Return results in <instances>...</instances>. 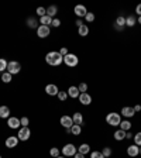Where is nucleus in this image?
Returning <instances> with one entry per match:
<instances>
[{"label": "nucleus", "instance_id": "obj_1", "mask_svg": "<svg viewBox=\"0 0 141 158\" xmlns=\"http://www.w3.org/2000/svg\"><path fill=\"white\" fill-rule=\"evenodd\" d=\"M45 62L51 67H59L64 62V57L59 54V51H51L45 55Z\"/></svg>", "mask_w": 141, "mask_h": 158}, {"label": "nucleus", "instance_id": "obj_2", "mask_svg": "<svg viewBox=\"0 0 141 158\" xmlns=\"http://www.w3.org/2000/svg\"><path fill=\"white\" fill-rule=\"evenodd\" d=\"M106 123H107L109 126H113V127H117V126H120V123H121L120 113H114V111L109 113V115L106 116Z\"/></svg>", "mask_w": 141, "mask_h": 158}, {"label": "nucleus", "instance_id": "obj_3", "mask_svg": "<svg viewBox=\"0 0 141 158\" xmlns=\"http://www.w3.org/2000/svg\"><path fill=\"white\" fill-rule=\"evenodd\" d=\"M64 64L66 65V67H69V68H74V67H76L78 64H79V58L76 57L75 54H68V55H65L64 57Z\"/></svg>", "mask_w": 141, "mask_h": 158}, {"label": "nucleus", "instance_id": "obj_4", "mask_svg": "<svg viewBox=\"0 0 141 158\" xmlns=\"http://www.w3.org/2000/svg\"><path fill=\"white\" fill-rule=\"evenodd\" d=\"M30 137H31V130L28 127H20V128H18L17 138H18L20 141H27Z\"/></svg>", "mask_w": 141, "mask_h": 158}, {"label": "nucleus", "instance_id": "obj_5", "mask_svg": "<svg viewBox=\"0 0 141 158\" xmlns=\"http://www.w3.org/2000/svg\"><path fill=\"white\" fill-rule=\"evenodd\" d=\"M20 71H21L20 62H17V61H10V62H9V65H7V72L10 75H17Z\"/></svg>", "mask_w": 141, "mask_h": 158}, {"label": "nucleus", "instance_id": "obj_6", "mask_svg": "<svg viewBox=\"0 0 141 158\" xmlns=\"http://www.w3.org/2000/svg\"><path fill=\"white\" fill-rule=\"evenodd\" d=\"M76 152H78V148L74 144H65L62 147V155L64 157H74Z\"/></svg>", "mask_w": 141, "mask_h": 158}, {"label": "nucleus", "instance_id": "obj_7", "mask_svg": "<svg viewBox=\"0 0 141 158\" xmlns=\"http://www.w3.org/2000/svg\"><path fill=\"white\" fill-rule=\"evenodd\" d=\"M51 34V28L48 26H38L37 28V35L40 38H47Z\"/></svg>", "mask_w": 141, "mask_h": 158}, {"label": "nucleus", "instance_id": "obj_8", "mask_svg": "<svg viewBox=\"0 0 141 158\" xmlns=\"http://www.w3.org/2000/svg\"><path fill=\"white\" fill-rule=\"evenodd\" d=\"M18 138H17V136H9V137L6 138V141H4V145H6L7 148H14L17 147V144H18Z\"/></svg>", "mask_w": 141, "mask_h": 158}, {"label": "nucleus", "instance_id": "obj_9", "mask_svg": "<svg viewBox=\"0 0 141 158\" xmlns=\"http://www.w3.org/2000/svg\"><path fill=\"white\" fill-rule=\"evenodd\" d=\"M59 123H61V126H62V127H65V128H70L72 126H74V120H72V117H70V116H68V115L62 116V117H61V120H59Z\"/></svg>", "mask_w": 141, "mask_h": 158}, {"label": "nucleus", "instance_id": "obj_10", "mask_svg": "<svg viewBox=\"0 0 141 158\" xmlns=\"http://www.w3.org/2000/svg\"><path fill=\"white\" fill-rule=\"evenodd\" d=\"M7 126L13 130H18L21 127V123H20V119L17 117H9L7 119Z\"/></svg>", "mask_w": 141, "mask_h": 158}, {"label": "nucleus", "instance_id": "obj_11", "mask_svg": "<svg viewBox=\"0 0 141 158\" xmlns=\"http://www.w3.org/2000/svg\"><path fill=\"white\" fill-rule=\"evenodd\" d=\"M58 92H59V89H58V86L55 83H48L45 86V93L50 95V96H57Z\"/></svg>", "mask_w": 141, "mask_h": 158}, {"label": "nucleus", "instance_id": "obj_12", "mask_svg": "<svg viewBox=\"0 0 141 158\" xmlns=\"http://www.w3.org/2000/svg\"><path fill=\"white\" fill-rule=\"evenodd\" d=\"M74 13L76 14L79 18H81V17H85V16H86V14H87V10H86V7H85V6H82V4H78V6H75Z\"/></svg>", "mask_w": 141, "mask_h": 158}, {"label": "nucleus", "instance_id": "obj_13", "mask_svg": "<svg viewBox=\"0 0 141 158\" xmlns=\"http://www.w3.org/2000/svg\"><path fill=\"white\" fill-rule=\"evenodd\" d=\"M78 99H79V102H81L83 106H89V104L92 103V96L89 93H81Z\"/></svg>", "mask_w": 141, "mask_h": 158}, {"label": "nucleus", "instance_id": "obj_14", "mask_svg": "<svg viewBox=\"0 0 141 158\" xmlns=\"http://www.w3.org/2000/svg\"><path fill=\"white\" fill-rule=\"evenodd\" d=\"M120 115L124 116L126 119H131L133 116L135 115V111H134V109H133V107H130V106H126V107L121 109V113H120Z\"/></svg>", "mask_w": 141, "mask_h": 158}, {"label": "nucleus", "instance_id": "obj_15", "mask_svg": "<svg viewBox=\"0 0 141 158\" xmlns=\"http://www.w3.org/2000/svg\"><path fill=\"white\" fill-rule=\"evenodd\" d=\"M138 150H140V147L135 144L133 145H128L127 147V155L131 158H134V157H138Z\"/></svg>", "mask_w": 141, "mask_h": 158}, {"label": "nucleus", "instance_id": "obj_16", "mask_svg": "<svg viewBox=\"0 0 141 158\" xmlns=\"http://www.w3.org/2000/svg\"><path fill=\"white\" fill-rule=\"evenodd\" d=\"M79 95H81V92H79L78 86H70L69 89H68V96H70L72 99H78Z\"/></svg>", "mask_w": 141, "mask_h": 158}, {"label": "nucleus", "instance_id": "obj_17", "mask_svg": "<svg viewBox=\"0 0 141 158\" xmlns=\"http://www.w3.org/2000/svg\"><path fill=\"white\" fill-rule=\"evenodd\" d=\"M72 120H74V124H79V126L83 124V116H82V113H79V111L74 113V116H72Z\"/></svg>", "mask_w": 141, "mask_h": 158}, {"label": "nucleus", "instance_id": "obj_18", "mask_svg": "<svg viewBox=\"0 0 141 158\" xmlns=\"http://www.w3.org/2000/svg\"><path fill=\"white\" fill-rule=\"evenodd\" d=\"M78 152H81V154L86 155L91 152V145L86 144V143H83V144H81L79 147H78Z\"/></svg>", "mask_w": 141, "mask_h": 158}, {"label": "nucleus", "instance_id": "obj_19", "mask_svg": "<svg viewBox=\"0 0 141 158\" xmlns=\"http://www.w3.org/2000/svg\"><path fill=\"white\" fill-rule=\"evenodd\" d=\"M10 117V109L7 106H0V119H9Z\"/></svg>", "mask_w": 141, "mask_h": 158}, {"label": "nucleus", "instance_id": "obj_20", "mask_svg": "<svg viewBox=\"0 0 141 158\" xmlns=\"http://www.w3.org/2000/svg\"><path fill=\"white\" fill-rule=\"evenodd\" d=\"M137 24V17L135 16H127L126 17V26L127 27H134Z\"/></svg>", "mask_w": 141, "mask_h": 158}, {"label": "nucleus", "instance_id": "obj_21", "mask_svg": "<svg viewBox=\"0 0 141 158\" xmlns=\"http://www.w3.org/2000/svg\"><path fill=\"white\" fill-rule=\"evenodd\" d=\"M114 140H116V141H121V140H124L126 138V131H123L120 128V130H116L114 131Z\"/></svg>", "mask_w": 141, "mask_h": 158}, {"label": "nucleus", "instance_id": "obj_22", "mask_svg": "<svg viewBox=\"0 0 141 158\" xmlns=\"http://www.w3.org/2000/svg\"><path fill=\"white\" fill-rule=\"evenodd\" d=\"M57 13H58V7L55 6V4H52V6H50L47 9V16H50L51 18H54V17L57 16Z\"/></svg>", "mask_w": 141, "mask_h": 158}, {"label": "nucleus", "instance_id": "obj_23", "mask_svg": "<svg viewBox=\"0 0 141 158\" xmlns=\"http://www.w3.org/2000/svg\"><path fill=\"white\" fill-rule=\"evenodd\" d=\"M51 24H52V18H51L50 16H47V14L40 18V26H48V27H50Z\"/></svg>", "mask_w": 141, "mask_h": 158}, {"label": "nucleus", "instance_id": "obj_24", "mask_svg": "<svg viewBox=\"0 0 141 158\" xmlns=\"http://www.w3.org/2000/svg\"><path fill=\"white\" fill-rule=\"evenodd\" d=\"M78 34H79L81 37H86L87 34H89V27H87L86 24H82L81 27L78 28Z\"/></svg>", "mask_w": 141, "mask_h": 158}, {"label": "nucleus", "instance_id": "obj_25", "mask_svg": "<svg viewBox=\"0 0 141 158\" xmlns=\"http://www.w3.org/2000/svg\"><path fill=\"white\" fill-rule=\"evenodd\" d=\"M0 79H2V82H3V83H10L11 82V79H13V75H10L9 74V72H3V74H2V78H0Z\"/></svg>", "mask_w": 141, "mask_h": 158}, {"label": "nucleus", "instance_id": "obj_26", "mask_svg": "<svg viewBox=\"0 0 141 158\" xmlns=\"http://www.w3.org/2000/svg\"><path fill=\"white\" fill-rule=\"evenodd\" d=\"M131 126H133V124H131L128 120H123V121L120 123V128H121L123 131H126V133H127V131H130Z\"/></svg>", "mask_w": 141, "mask_h": 158}, {"label": "nucleus", "instance_id": "obj_27", "mask_svg": "<svg viewBox=\"0 0 141 158\" xmlns=\"http://www.w3.org/2000/svg\"><path fill=\"white\" fill-rule=\"evenodd\" d=\"M81 133H82V126H79V124H74L72 127H70V134L79 136Z\"/></svg>", "mask_w": 141, "mask_h": 158}, {"label": "nucleus", "instance_id": "obj_28", "mask_svg": "<svg viewBox=\"0 0 141 158\" xmlns=\"http://www.w3.org/2000/svg\"><path fill=\"white\" fill-rule=\"evenodd\" d=\"M27 26L30 28H38V23H37V18L35 17H30L27 20Z\"/></svg>", "mask_w": 141, "mask_h": 158}, {"label": "nucleus", "instance_id": "obj_29", "mask_svg": "<svg viewBox=\"0 0 141 158\" xmlns=\"http://www.w3.org/2000/svg\"><path fill=\"white\" fill-rule=\"evenodd\" d=\"M116 26H119V27H126V17L119 16L117 18H116Z\"/></svg>", "mask_w": 141, "mask_h": 158}, {"label": "nucleus", "instance_id": "obj_30", "mask_svg": "<svg viewBox=\"0 0 141 158\" xmlns=\"http://www.w3.org/2000/svg\"><path fill=\"white\" fill-rule=\"evenodd\" d=\"M7 65H9V62H7L4 58H0V72H2V74L7 71Z\"/></svg>", "mask_w": 141, "mask_h": 158}, {"label": "nucleus", "instance_id": "obj_31", "mask_svg": "<svg viewBox=\"0 0 141 158\" xmlns=\"http://www.w3.org/2000/svg\"><path fill=\"white\" fill-rule=\"evenodd\" d=\"M57 96H58V99H59L61 102H65V100H66V99H68V92L59 91V92H58V95H57Z\"/></svg>", "mask_w": 141, "mask_h": 158}, {"label": "nucleus", "instance_id": "obj_32", "mask_svg": "<svg viewBox=\"0 0 141 158\" xmlns=\"http://www.w3.org/2000/svg\"><path fill=\"white\" fill-rule=\"evenodd\" d=\"M95 18H96V17H95V14L92 13V11H87V14L85 16V20H86L87 23H93Z\"/></svg>", "mask_w": 141, "mask_h": 158}, {"label": "nucleus", "instance_id": "obj_33", "mask_svg": "<svg viewBox=\"0 0 141 158\" xmlns=\"http://www.w3.org/2000/svg\"><path fill=\"white\" fill-rule=\"evenodd\" d=\"M102 154H103L104 158H109L111 155V148L110 147H104L103 150H102Z\"/></svg>", "mask_w": 141, "mask_h": 158}, {"label": "nucleus", "instance_id": "obj_34", "mask_svg": "<svg viewBox=\"0 0 141 158\" xmlns=\"http://www.w3.org/2000/svg\"><path fill=\"white\" fill-rule=\"evenodd\" d=\"M133 138H134V144L138 145V147H141V131H138Z\"/></svg>", "mask_w": 141, "mask_h": 158}, {"label": "nucleus", "instance_id": "obj_35", "mask_svg": "<svg viewBox=\"0 0 141 158\" xmlns=\"http://www.w3.org/2000/svg\"><path fill=\"white\" fill-rule=\"evenodd\" d=\"M50 155L52 158H57V157H59V150H58L57 147H54V148H51L50 150Z\"/></svg>", "mask_w": 141, "mask_h": 158}, {"label": "nucleus", "instance_id": "obj_36", "mask_svg": "<svg viewBox=\"0 0 141 158\" xmlns=\"http://www.w3.org/2000/svg\"><path fill=\"white\" fill-rule=\"evenodd\" d=\"M45 14H47V9H45V7H38L37 9V16L41 18V17H44Z\"/></svg>", "mask_w": 141, "mask_h": 158}, {"label": "nucleus", "instance_id": "obj_37", "mask_svg": "<svg viewBox=\"0 0 141 158\" xmlns=\"http://www.w3.org/2000/svg\"><path fill=\"white\" fill-rule=\"evenodd\" d=\"M78 89H79V92H81V93H86L87 83H85V82H81V83H79V86H78Z\"/></svg>", "mask_w": 141, "mask_h": 158}, {"label": "nucleus", "instance_id": "obj_38", "mask_svg": "<svg viewBox=\"0 0 141 158\" xmlns=\"http://www.w3.org/2000/svg\"><path fill=\"white\" fill-rule=\"evenodd\" d=\"M20 123H21V127H28V123H30V120H28V117H21L20 119Z\"/></svg>", "mask_w": 141, "mask_h": 158}, {"label": "nucleus", "instance_id": "obj_39", "mask_svg": "<svg viewBox=\"0 0 141 158\" xmlns=\"http://www.w3.org/2000/svg\"><path fill=\"white\" fill-rule=\"evenodd\" d=\"M91 158H104V157L102 154V151H93L91 152Z\"/></svg>", "mask_w": 141, "mask_h": 158}, {"label": "nucleus", "instance_id": "obj_40", "mask_svg": "<svg viewBox=\"0 0 141 158\" xmlns=\"http://www.w3.org/2000/svg\"><path fill=\"white\" fill-rule=\"evenodd\" d=\"M52 27H55V28H58L61 26V20L59 18H52V24H51Z\"/></svg>", "mask_w": 141, "mask_h": 158}, {"label": "nucleus", "instance_id": "obj_41", "mask_svg": "<svg viewBox=\"0 0 141 158\" xmlns=\"http://www.w3.org/2000/svg\"><path fill=\"white\" fill-rule=\"evenodd\" d=\"M59 54L62 55V57H65V55L69 54V51H68V48H66V47H62V48L59 50Z\"/></svg>", "mask_w": 141, "mask_h": 158}, {"label": "nucleus", "instance_id": "obj_42", "mask_svg": "<svg viewBox=\"0 0 141 158\" xmlns=\"http://www.w3.org/2000/svg\"><path fill=\"white\" fill-rule=\"evenodd\" d=\"M135 14H138V17L141 16V3L137 4V7H135Z\"/></svg>", "mask_w": 141, "mask_h": 158}, {"label": "nucleus", "instance_id": "obj_43", "mask_svg": "<svg viewBox=\"0 0 141 158\" xmlns=\"http://www.w3.org/2000/svg\"><path fill=\"white\" fill-rule=\"evenodd\" d=\"M133 109H134L135 113H137V111H141V104H135V106H134Z\"/></svg>", "mask_w": 141, "mask_h": 158}, {"label": "nucleus", "instance_id": "obj_44", "mask_svg": "<svg viewBox=\"0 0 141 158\" xmlns=\"http://www.w3.org/2000/svg\"><path fill=\"white\" fill-rule=\"evenodd\" d=\"M74 158H85V155L81 154V152H76V154L74 155Z\"/></svg>", "mask_w": 141, "mask_h": 158}, {"label": "nucleus", "instance_id": "obj_45", "mask_svg": "<svg viewBox=\"0 0 141 158\" xmlns=\"http://www.w3.org/2000/svg\"><path fill=\"white\" fill-rule=\"evenodd\" d=\"M133 137H134V136L131 134L130 131H127V133H126V138H127V140H130V138H133Z\"/></svg>", "mask_w": 141, "mask_h": 158}, {"label": "nucleus", "instance_id": "obj_46", "mask_svg": "<svg viewBox=\"0 0 141 158\" xmlns=\"http://www.w3.org/2000/svg\"><path fill=\"white\" fill-rule=\"evenodd\" d=\"M75 24H76V26H78V28H79V27H81V26H82V20H81V18H79V20H76V23H75Z\"/></svg>", "mask_w": 141, "mask_h": 158}, {"label": "nucleus", "instance_id": "obj_47", "mask_svg": "<svg viewBox=\"0 0 141 158\" xmlns=\"http://www.w3.org/2000/svg\"><path fill=\"white\" fill-rule=\"evenodd\" d=\"M114 28H116L117 31H123V30H124V27H119V26H116V24H114Z\"/></svg>", "mask_w": 141, "mask_h": 158}, {"label": "nucleus", "instance_id": "obj_48", "mask_svg": "<svg viewBox=\"0 0 141 158\" xmlns=\"http://www.w3.org/2000/svg\"><path fill=\"white\" fill-rule=\"evenodd\" d=\"M137 23H138V24H141V16H140V17H138V20H137Z\"/></svg>", "mask_w": 141, "mask_h": 158}, {"label": "nucleus", "instance_id": "obj_49", "mask_svg": "<svg viewBox=\"0 0 141 158\" xmlns=\"http://www.w3.org/2000/svg\"><path fill=\"white\" fill-rule=\"evenodd\" d=\"M57 158H66V157H64V155H59V157H57Z\"/></svg>", "mask_w": 141, "mask_h": 158}, {"label": "nucleus", "instance_id": "obj_50", "mask_svg": "<svg viewBox=\"0 0 141 158\" xmlns=\"http://www.w3.org/2000/svg\"><path fill=\"white\" fill-rule=\"evenodd\" d=\"M138 154H140V155H141V147H140V150H138Z\"/></svg>", "mask_w": 141, "mask_h": 158}, {"label": "nucleus", "instance_id": "obj_51", "mask_svg": "<svg viewBox=\"0 0 141 158\" xmlns=\"http://www.w3.org/2000/svg\"><path fill=\"white\" fill-rule=\"evenodd\" d=\"M0 158H2V155H0Z\"/></svg>", "mask_w": 141, "mask_h": 158}]
</instances>
